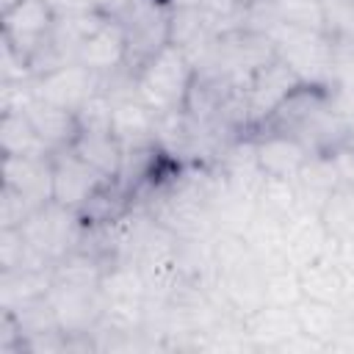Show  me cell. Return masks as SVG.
Segmentation results:
<instances>
[{
	"instance_id": "cell-25",
	"label": "cell",
	"mask_w": 354,
	"mask_h": 354,
	"mask_svg": "<svg viewBox=\"0 0 354 354\" xmlns=\"http://www.w3.org/2000/svg\"><path fill=\"white\" fill-rule=\"evenodd\" d=\"M301 299H304V288H301L299 268L279 266V268L266 271V304L296 307Z\"/></svg>"
},
{
	"instance_id": "cell-13",
	"label": "cell",
	"mask_w": 354,
	"mask_h": 354,
	"mask_svg": "<svg viewBox=\"0 0 354 354\" xmlns=\"http://www.w3.org/2000/svg\"><path fill=\"white\" fill-rule=\"evenodd\" d=\"M332 243V235L315 210H296L285 221V260L290 268H304L321 254H326Z\"/></svg>"
},
{
	"instance_id": "cell-10",
	"label": "cell",
	"mask_w": 354,
	"mask_h": 354,
	"mask_svg": "<svg viewBox=\"0 0 354 354\" xmlns=\"http://www.w3.org/2000/svg\"><path fill=\"white\" fill-rule=\"evenodd\" d=\"M55 19L58 17L47 0H19L3 8V41L36 61L55 28Z\"/></svg>"
},
{
	"instance_id": "cell-28",
	"label": "cell",
	"mask_w": 354,
	"mask_h": 354,
	"mask_svg": "<svg viewBox=\"0 0 354 354\" xmlns=\"http://www.w3.org/2000/svg\"><path fill=\"white\" fill-rule=\"evenodd\" d=\"M36 207L25 199V196H19L17 191H11V188H0V230H8V227H22L25 224V218L33 213Z\"/></svg>"
},
{
	"instance_id": "cell-30",
	"label": "cell",
	"mask_w": 354,
	"mask_h": 354,
	"mask_svg": "<svg viewBox=\"0 0 354 354\" xmlns=\"http://www.w3.org/2000/svg\"><path fill=\"white\" fill-rule=\"evenodd\" d=\"M329 351H340V354H354V307L346 310L332 343H329Z\"/></svg>"
},
{
	"instance_id": "cell-5",
	"label": "cell",
	"mask_w": 354,
	"mask_h": 354,
	"mask_svg": "<svg viewBox=\"0 0 354 354\" xmlns=\"http://www.w3.org/2000/svg\"><path fill=\"white\" fill-rule=\"evenodd\" d=\"M299 88H301V80L277 55L268 64H263L243 86V127H246V133L263 130L274 119V113L290 100V94Z\"/></svg>"
},
{
	"instance_id": "cell-14",
	"label": "cell",
	"mask_w": 354,
	"mask_h": 354,
	"mask_svg": "<svg viewBox=\"0 0 354 354\" xmlns=\"http://www.w3.org/2000/svg\"><path fill=\"white\" fill-rule=\"evenodd\" d=\"M254 136V147H257V160L260 169L266 171V177H282V180H293L299 174V169L304 166V160L313 155V149L299 141L290 133L282 130H257Z\"/></svg>"
},
{
	"instance_id": "cell-33",
	"label": "cell",
	"mask_w": 354,
	"mask_h": 354,
	"mask_svg": "<svg viewBox=\"0 0 354 354\" xmlns=\"http://www.w3.org/2000/svg\"><path fill=\"white\" fill-rule=\"evenodd\" d=\"M14 3H19V0H3V8H8V6H14Z\"/></svg>"
},
{
	"instance_id": "cell-31",
	"label": "cell",
	"mask_w": 354,
	"mask_h": 354,
	"mask_svg": "<svg viewBox=\"0 0 354 354\" xmlns=\"http://www.w3.org/2000/svg\"><path fill=\"white\" fill-rule=\"evenodd\" d=\"M55 11V17H77L97 11V0H47Z\"/></svg>"
},
{
	"instance_id": "cell-2",
	"label": "cell",
	"mask_w": 354,
	"mask_h": 354,
	"mask_svg": "<svg viewBox=\"0 0 354 354\" xmlns=\"http://www.w3.org/2000/svg\"><path fill=\"white\" fill-rule=\"evenodd\" d=\"M263 33L271 39L274 55L301 80V86H315V88L332 86L337 47L326 36V30L274 22Z\"/></svg>"
},
{
	"instance_id": "cell-26",
	"label": "cell",
	"mask_w": 354,
	"mask_h": 354,
	"mask_svg": "<svg viewBox=\"0 0 354 354\" xmlns=\"http://www.w3.org/2000/svg\"><path fill=\"white\" fill-rule=\"evenodd\" d=\"M321 218L332 238L354 235V188L337 185L326 205L321 207Z\"/></svg>"
},
{
	"instance_id": "cell-21",
	"label": "cell",
	"mask_w": 354,
	"mask_h": 354,
	"mask_svg": "<svg viewBox=\"0 0 354 354\" xmlns=\"http://www.w3.org/2000/svg\"><path fill=\"white\" fill-rule=\"evenodd\" d=\"M243 241L249 243L252 254L257 257V263L266 271L288 266V260H285V221L282 218L254 213L249 230L243 232Z\"/></svg>"
},
{
	"instance_id": "cell-22",
	"label": "cell",
	"mask_w": 354,
	"mask_h": 354,
	"mask_svg": "<svg viewBox=\"0 0 354 354\" xmlns=\"http://www.w3.org/2000/svg\"><path fill=\"white\" fill-rule=\"evenodd\" d=\"M0 152L22 158H50L53 149L36 133L30 119L19 113H0Z\"/></svg>"
},
{
	"instance_id": "cell-15",
	"label": "cell",
	"mask_w": 354,
	"mask_h": 354,
	"mask_svg": "<svg viewBox=\"0 0 354 354\" xmlns=\"http://www.w3.org/2000/svg\"><path fill=\"white\" fill-rule=\"evenodd\" d=\"M3 185L25 196L33 207L53 202V155L50 158L3 155Z\"/></svg>"
},
{
	"instance_id": "cell-23",
	"label": "cell",
	"mask_w": 354,
	"mask_h": 354,
	"mask_svg": "<svg viewBox=\"0 0 354 354\" xmlns=\"http://www.w3.org/2000/svg\"><path fill=\"white\" fill-rule=\"evenodd\" d=\"M293 313H296L299 329H301L304 335H310V337L321 340V343L326 346V351H329V343H332V337H335V332H337V326H340V321H343L346 310H343V307H335V304L315 301V299H307V296H304V299L293 307Z\"/></svg>"
},
{
	"instance_id": "cell-7",
	"label": "cell",
	"mask_w": 354,
	"mask_h": 354,
	"mask_svg": "<svg viewBox=\"0 0 354 354\" xmlns=\"http://www.w3.org/2000/svg\"><path fill=\"white\" fill-rule=\"evenodd\" d=\"M113 180L83 160L72 147L53 152V202L83 213Z\"/></svg>"
},
{
	"instance_id": "cell-32",
	"label": "cell",
	"mask_w": 354,
	"mask_h": 354,
	"mask_svg": "<svg viewBox=\"0 0 354 354\" xmlns=\"http://www.w3.org/2000/svg\"><path fill=\"white\" fill-rule=\"evenodd\" d=\"M133 3H136V0H97V11H100L102 17H113V19H122Z\"/></svg>"
},
{
	"instance_id": "cell-12",
	"label": "cell",
	"mask_w": 354,
	"mask_h": 354,
	"mask_svg": "<svg viewBox=\"0 0 354 354\" xmlns=\"http://www.w3.org/2000/svg\"><path fill=\"white\" fill-rule=\"evenodd\" d=\"M299 274H301V288H304L307 299L326 301V304H335L343 310L354 307V271L348 266H343L329 249H326V254H321L318 260L304 266Z\"/></svg>"
},
{
	"instance_id": "cell-27",
	"label": "cell",
	"mask_w": 354,
	"mask_h": 354,
	"mask_svg": "<svg viewBox=\"0 0 354 354\" xmlns=\"http://www.w3.org/2000/svg\"><path fill=\"white\" fill-rule=\"evenodd\" d=\"M324 30L335 47H354V0H321Z\"/></svg>"
},
{
	"instance_id": "cell-3",
	"label": "cell",
	"mask_w": 354,
	"mask_h": 354,
	"mask_svg": "<svg viewBox=\"0 0 354 354\" xmlns=\"http://www.w3.org/2000/svg\"><path fill=\"white\" fill-rule=\"evenodd\" d=\"M19 232L41 260L55 266L58 260H64L86 243L88 224L77 210H69L58 202H47L25 218Z\"/></svg>"
},
{
	"instance_id": "cell-17",
	"label": "cell",
	"mask_w": 354,
	"mask_h": 354,
	"mask_svg": "<svg viewBox=\"0 0 354 354\" xmlns=\"http://www.w3.org/2000/svg\"><path fill=\"white\" fill-rule=\"evenodd\" d=\"M53 268L0 271V310L3 313H17V310L44 299L50 293V288H53V279H55Z\"/></svg>"
},
{
	"instance_id": "cell-19",
	"label": "cell",
	"mask_w": 354,
	"mask_h": 354,
	"mask_svg": "<svg viewBox=\"0 0 354 354\" xmlns=\"http://www.w3.org/2000/svg\"><path fill=\"white\" fill-rule=\"evenodd\" d=\"M72 149L88 160L97 171H102L108 180H119L122 166H124V147L113 136L111 127H80Z\"/></svg>"
},
{
	"instance_id": "cell-1",
	"label": "cell",
	"mask_w": 354,
	"mask_h": 354,
	"mask_svg": "<svg viewBox=\"0 0 354 354\" xmlns=\"http://www.w3.org/2000/svg\"><path fill=\"white\" fill-rule=\"evenodd\" d=\"M194 83H196L194 61L185 55V50H180L171 41L133 69L136 97L144 100L160 116L185 111Z\"/></svg>"
},
{
	"instance_id": "cell-24",
	"label": "cell",
	"mask_w": 354,
	"mask_h": 354,
	"mask_svg": "<svg viewBox=\"0 0 354 354\" xmlns=\"http://www.w3.org/2000/svg\"><path fill=\"white\" fill-rule=\"evenodd\" d=\"M254 202H257V213H266L282 221H288L296 210H301L293 180H282V177H266Z\"/></svg>"
},
{
	"instance_id": "cell-11",
	"label": "cell",
	"mask_w": 354,
	"mask_h": 354,
	"mask_svg": "<svg viewBox=\"0 0 354 354\" xmlns=\"http://www.w3.org/2000/svg\"><path fill=\"white\" fill-rule=\"evenodd\" d=\"M75 61L94 69L102 77L127 72L130 69V47H127V33H124L122 19L105 17L97 25V30L80 44Z\"/></svg>"
},
{
	"instance_id": "cell-20",
	"label": "cell",
	"mask_w": 354,
	"mask_h": 354,
	"mask_svg": "<svg viewBox=\"0 0 354 354\" xmlns=\"http://www.w3.org/2000/svg\"><path fill=\"white\" fill-rule=\"evenodd\" d=\"M296 194H299V205L304 210H315L321 213V207L326 205V199L332 196V191L340 185L335 166L329 160V152H313L304 166L299 169V174L293 177Z\"/></svg>"
},
{
	"instance_id": "cell-8",
	"label": "cell",
	"mask_w": 354,
	"mask_h": 354,
	"mask_svg": "<svg viewBox=\"0 0 354 354\" xmlns=\"http://www.w3.org/2000/svg\"><path fill=\"white\" fill-rule=\"evenodd\" d=\"M127 47H130V72L169 44L171 6L169 0H136L122 17Z\"/></svg>"
},
{
	"instance_id": "cell-9",
	"label": "cell",
	"mask_w": 354,
	"mask_h": 354,
	"mask_svg": "<svg viewBox=\"0 0 354 354\" xmlns=\"http://www.w3.org/2000/svg\"><path fill=\"white\" fill-rule=\"evenodd\" d=\"M102 88H105V77L77 61L61 64V66H53V69L36 75V97H41L58 108H66L72 113H77Z\"/></svg>"
},
{
	"instance_id": "cell-29",
	"label": "cell",
	"mask_w": 354,
	"mask_h": 354,
	"mask_svg": "<svg viewBox=\"0 0 354 354\" xmlns=\"http://www.w3.org/2000/svg\"><path fill=\"white\" fill-rule=\"evenodd\" d=\"M329 152V160L335 166V174H337V183L346 185V188H354V141L346 138L340 144H335Z\"/></svg>"
},
{
	"instance_id": "cell-16",
	"label": "cell",
	"mask_w": 354,
	"mask_h": 354,
	"mask_svg": "<svg viewBox=\"0 0 354 354\" xmlns=\"http://www.w3.org/2000/svg\"><path fill=\"white\" fill-rule=\"evenodd\" d=\"M243 329L254 346V351H279L299 329L293 307H277V304H263L254 313L243 318Z\"/></svg>"
},
{
	"instance_id": "cell-4",
	"label": "cell",
	"mask_w": 354,
	"mask_h": 354,
	"mask_svg": "<svg viewBox=\"0 0 354 354\" xmlns=\"http://www.w3.org/2000/svg\"><path fill=\"white\" fill-rule=\"evenodd\" d=\"M55 277V274H53ZM47 304L66 337H91L105 313V296L100 282L91 279H53Z\"/></svg>"
},
{
	"instance_id": "cell-18",
	"label": "cell",
	"mask_w": 354,
	"mask_h": 354,
	"mask_svg": "<svg viewBox=\"0 0 354 354\" xmlns=\"http://www.w3.org/2000/svg\"><path fill=\"white\" fill-rule=\"evenodd\" d=\"M22 113L30 119V124L36 127V133L44 138V144H47L53 152L66 149V147L75 144L77 130H80L77 113H72V111H66V108H58V105L41 100V97H33Z\"/></svg>"
},
{
	"instance_id": "cell-6",
	"label": "cell",
	"mask_w": 354,
	"mask_h": 354,
	"mask_svg": "<svg viewBox=\"0 0 354 354\" xmlns=\"http://www.w3.org/2000/svg\"><path fill=\"white\" fill-rule=\"evenodd\" d=\"M105 91L113 97L111 108V130L124 147L130 149H144V147H158V127H160V113H155L144 100L136 97L133 80L124 83H111Z\"/></svg>"
}]
</instances>
